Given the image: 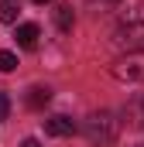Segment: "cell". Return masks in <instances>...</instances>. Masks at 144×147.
<instances>
[{
  "label": "cell",
  "mask_w": 144,
  "mask_h": 147,
  "mask_svg": "<svg viewBox=\"0 0 144 147\" xmlns=\"http://www.w3.org/2000/svg\"><path fill=\"white\" fill-rule=\"evenodd\" d=\"M28 106L31 110H41V106H48V99H52V89H45V86H35V89H28Z\"/></svg>",
  "instance_id": "7"
},
{
  "label": "cell",
  "mask_w": 144,
  "mask_h": 147,
  "mask_svg": "<svg viewBox=\"0 0 144 147\" xmlns=\"http://www.w3.org/2000/svg\"><path fill=\"white\" fill-rule=\"evenodd\" d=\"M21 147H41V144H38L35 137H24V140H21Z\"/></svg>",
  "instance_id": "12"
},
{
  "label": "cell",
  "mask_w": 144,
  "mask_h": 147,
  "mask_svg": "<svg viewBox=\"0 0 144 147\" xmlns=\"http://www.w3.org/2000/svg\"><path fill=\"white\" fill-rule=\"evenodd\" d=\"M38 34H41V31H38V24H31V21H28V24H17V45H21V48H35L38 45Z\"/></svg>",
  "instance_id": "6"
},
{
  "label": "cell",
  "mask_w": 144,
  "mask_h": 147,
  "mask_svg": "<svg viewBox=\"0 0 144 147\" xmlns=\"http://www.w3.org/2000/svg\"><path fill=\"white\" fill-rule=\"evenodd\" d=\"M120 134V120L113 116L110 110H100V113H89L86 123H82V137L89 140L93 147H110Z\"/></svg>",
  "instance_id": "2"
},
{
  "label": "cell",
  "mask_w": 144,
  "mask_h": 147,
  "mask_svg": "<svg viewBox=\"0 0 144 147\" xmlns=\"http://www.w3.org/2000/svg\"><path fill=\"white\" fill-rule=\"evenodd\" d=\"M110 3H120V0H110Z\"/></svg>",
  "instance_id": "14"
},
{
  "label": "cell",
  "mask_w": 144,
  "mask_h": 147,
  "mask_svg": "<svg viewBox=\"0 0 144 147\" xmlns=\"http://www.w3.org/2000/svg\"><path fill=\"white\" fill-rule=\"evenodd\" d=\"M120 116H124V123H130V127H144V92L130 96Z\"/></svg>",
  "instance_id": "4"
},
{
  "label": "cell",
  "mask_w": 144,
  "mask_h": 147,
  "mask_svg": "<svg viewBox=\"0 0 144 147\" xmlns=\"http://www.w3.org/2000/svg\"><path fill=\"white\" fill-rule=\"evenodd\" d=\"M137 147H144V144H137Z\"/></svg>",
  "instance_id": "15"
},
{
  "label": "cell",
  "mask_w": 144,
  "mask_h": 147,
  "mask_svg": "<svg viewBox=\"0 0 144 147\" xmlns=\"http://www.w3.org/2000/svg\"><path fill=\"white\" fill-rule=\"evenodd\" d=\"M35 3H48V0H35Z\"/></svg>",
  "instance_id": "13"
},
{
  "label": "cell",
  "mask_w": 144,
  "mask_h": 147,
  "mask_svg": "<svg viewBox=\"0 0 144 147\" xmlns=\"http://www.w3.org/2000/svg\"><path fill=\"white\" fill-rule=\"evenodd\" d=\"M21 14V0H0V24H14Z\"/></svg>",
  "instance_id": "8"
},
{
  "label": "cell",
  "mask_w": 144,
  "mask_h": 147,
  "mask_svg": "<svg viewBox=\"0 0 144 147\" xmlns=\"http://www.w3.org/2000/svg\"><path fill=\"white\" fill-rule=\"evenodd\" d=\"M79 127H75V120H69V116H48L45 120V134L48 137H72Z\"/></svg>",
  "instance_id": "5"
},
{
  "label": "cell",
  "mask_w": 144,
  "mask_h": 147,
  "mask_svg": "<svg viewBox=\"0 0 144 147\" xmlns=\"http://www.w3.org/2000/svg\"><path fill=\"white\" fill-rule=\"evenodd\" d=\"M55 24H58V31H72V7H58L55 10Z\"/></svg>",
  "instance_id": "9"
},
{
  "label": "cell",
  "mask_w": 144,
  "mask_h": 147,
  "mask_svg": "<svg viewBox=\"0 0 144 147\" xmlns=\"http://www.w3.org/2000/svg\"><path fill=\"white\" fill-rule=\"evenodd\" d=\"M7 113H10V96L0 92V120H7Z\"/></svg>",
  "instance_id": "11"
},
{
  "label": "cell",
  "mask_w": 144,
  "mask_h": 147,
  "mask_svg": "<svg viewBox=\"0 0 144 147\" xmlns=\"http://www.w3.org/2000/svg\"><path fill=\"white\" fill-rule=\"evenodd\" d=\"M110 45H117L124 55L127 51H144V3L130 7L120 14L113 34H110Z\"/></svg>",
  "instance_id": "1"
},
{
  "label": "cell",
  "mask_w": 144,
  "mask_h": 147,
  "mask_svg": "<svg viewBox=\"0 0 144 147\" xmlns=\"http://www.w3.org/2000/svg\"><path fill=\"white\" fill-rule=\"evenodd\" d=\"M17 69V55L14 51H0V72H14Z\"/></svg>",
  "instance_id": "10"
},
{
  "label": "cell",
  "mask_w": 144,
  "mask_h": 147,
  "mask_svg": "<svg viewBox=\"0 0 144 147\" xmlns=\"http://www.w3.org/2000/svg\"><path fill=\"white\" fill-rule=\"evenodd\" d=\"M110 75L117 82H144V51H127L120 55L113 65H110Z\"/></svg>",
  "instance_id": "3"
}]
</instances>
